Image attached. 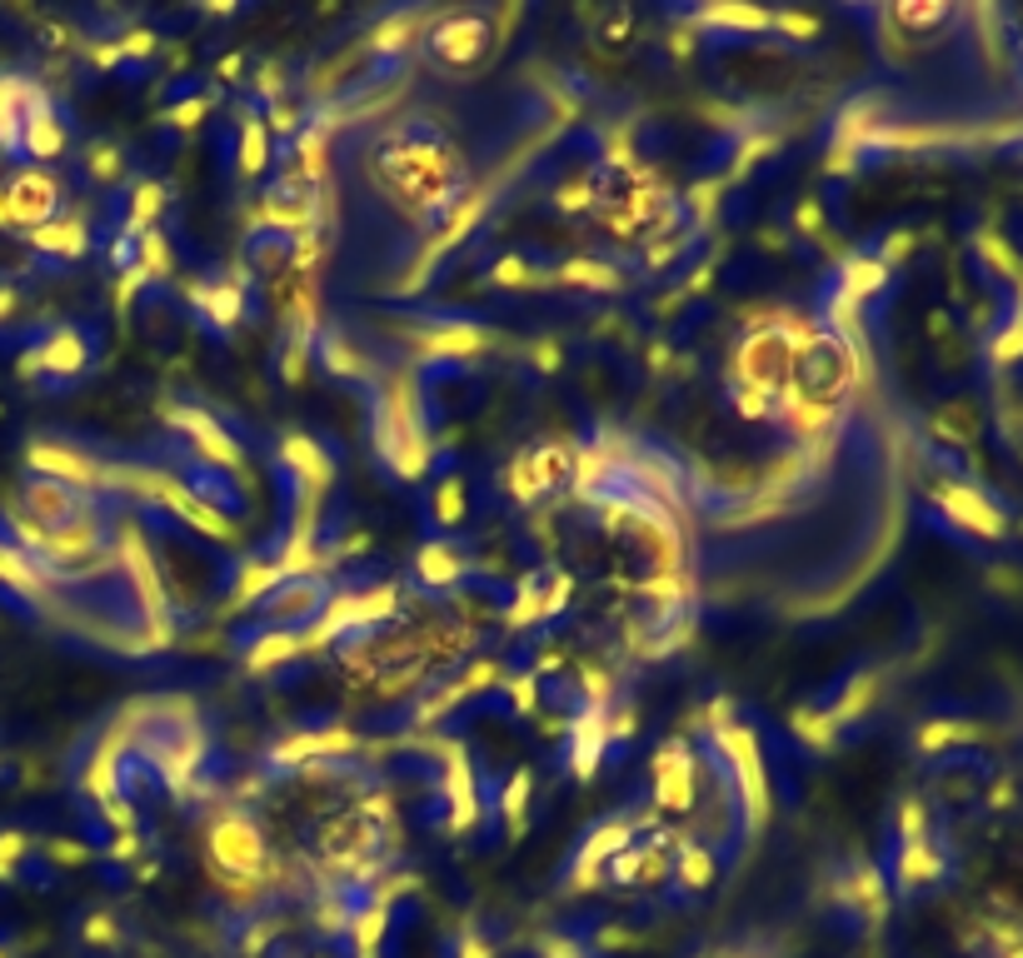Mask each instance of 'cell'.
Segmentation results:
<instances>
[{
	"instance_id": "11",
	"label": "cell",
	"mask_w": 1023,
	"mask_h": 958,
	"mask_svg": "<svg viewBox=\"0 0 1023 958\" xmlns=\"http://www.w3.org/2000/svg\"><path fill=\"white\" fill-rule=\"evenodd\" d=\"M21 150H25V155H35V160H55L65 150V125H61V115L51 110L45 90H31V100H25Z\"/></svg>"
},
{
	"instance_id": "6",
	"label": "cell",
	"mask_w": 1023,
	"mask_h": 958,
	"mask_svg": "<svg viewBox=\"0 0 1023 958\" xmlns=\"http://www.w3.org/2000/svg\"><path fill=\"white\" fill-rule=\"evenodd\" d=\"M211 854H215V864H221L225 874L255 878L260 874V864H265V838L245 814H221L211 824Z\"/></svg>"
},
{
	"instance_id": "1",
	"label": "cell",
	"mask_w": 1023,
	"mask_h": 958,
	"mask_svg": "<svg viewBox=\"0 0 1023 958\" xmlns=\"http://www.w3.org/2000/svg\"><path fill=\"white\" fill-rule=\"evenodd\" d=\"M380 185L410 215H450L464 200V165L430 125H400L380 150Z\"/></svg>"
},
{
	"instance_id": "29",
	"label": "cell",
	"mask_w": 1023,
	"mask_h": 958,
	"mask_svg": "<svg viewBox=\"0 0 1023 958\" xmlns=\"http://www.w3.org/2000/svg\"><path fill=\"white\" fill-rule=\"evenodd\" d=\"M530 794H534V774L530 768H514V778L500 794V814L510 824V834H524V818H530Z\"/></svg>"
},
{
	"instance_id": "8",
	"label": "cell",
	"mask_w": 1023,
	"mask_h": 958,
	"mask_svg": "<svg viewBox=\"0 0 1023 958\" xmlns=\"http://www.w3.org/2000/svg\"><path fill=\"white\" fill-rule=\"evenodd\" d=\"M494 335L474 319H444V325H430L415 335V355L420 359H474L480 349H490Z\"/></svg>"
},
{
	"instance_id": "32",
	"label": "cell",
	"mask_w": 1023,
	"mask_h": 958,
	"mask_svg": "<svg viewBox=\"0 0 1023 958\" xmlns=\"http://www.w3.org/2000/svg\"><path fill=\"white\" fill-rule=\"evenodd\" d=\"M320 359H325V369H330V375H350V379L370 375L365 355H360L355 345H345V335H325V339H320Z\"/></svg>"
},
{
	"instance_id": "53",
	"label": "cell",
	"mask_w": 1023,
	"mask_h": 958,
	"mask_svg": "<svg viewBox=\"0 0 1023 958\" xmlns=\"http://www.w3.org/2000/svg\"><path fill=\"white\" fill-rule=\"evenodd\" d=\"M530 355H534V369H550V375H554V369L564 365V349L554 345V339H534V349H530Z\"/></svg>"
},
{
	"instance_id": "7",
	"label": "cell",
	"mask_w": 1023,
	"mask_h": 958,
	"mask_svg": "<svg viewBox=\"0 0 1023 958\" xmlns=\"http://www.w3.org/2000/svg\"><path fill=\"white\" fill-rule=\"evenodd\" d=\"M6 210H11V225H45V220H55V210H61V185L51 180V170H21V175L11 180V190H6Z\"/></svg>"
},
{
	"instance_id": "17",
	"label": "cell",
	"mask_w": 1023,
	"mask_h": 958,
	"mask_svg": "<svg viewBox=\"0 0 1023 958\" xmlns=\"http://www.w3.org/2000/svg\"><path fill=\"white\" fill-rule=\"evenodd\" d=\"M350 748H355V734H350V728H325V734H290L285 744L270 748V764L295 768V764H310V758L350 754Z\"/></svg>"
},
{
	"instance_id": "49",
	"label": "cell",
	"mask_w": 1023,
	"mask_h": 958,
	"mask_svg": "<svg viewBox=\"0 0 1023 958\" xmlns=\"http://www.w3.org/2000/svg\"><path fill=\"white\" fill-rule=\"evenodd\" d=\"M570 594H574V579H570V574H554V589H550V584L540 589V599H544V619L564 614V604H570Z\"/></svg>"
},
{
	"instance_id": "27",
	"label": "cell",
	"mask_w": 1023,
	"mask_h": 958,
	"mask_svg": "<svg viewBox=\"0 0 1023 958\" xmlns=\"http://www.w3.org/2000/svg\"><path fill=\"white\" fill-rule=\"evenodd\" d=\"M430 514H434V524H444V529H454V524H464V519H470V489H464L460 475H444L440 485H434Z\"/></svg>"
},
{
	"instance_id": "24",
	"label": "cell",
	"mask_w": 1023,
	"mask_h": 958,
	"mask_svg": "<svg viewBox=\"0 0 1023 958\" xmlns=\"http://www.w3.org/2000/svg\"><path fill=\"white\" fill-rule=\"evenodd\" d=\"M295 654H305L300 629H270V634H260V639L250 644L245 664H250V674H265V669L285 664V659H295Z\"/></svg>"
},
{
	"instance_id": "26",
	"label": "cell",
	"mask_w": 1023,
	"mask_h": 958,
	"mask_svg": "<svg viewBox=\"0 0 1023 958\" xmlns=\"http://www.w3.org/2000/svg\"><path fill=\"white\" fill-rule=\"evenodd\" d=\"M420 30H424V10H405V16H390L370 30V45L380 50V55H400V50L415 45Z\"/></svg>"
},
{
	"instance_id": "15",
	"label": "cell",
	"mask_w": 1023,
	"mask_h": 958,
	"mask_svg": "<svg viewBox=\"0 0 1023 958\" xmlns=\"http://www.w3.org/2000/svg\"><path fill=\"white\" fill-rule=\"evenodd\" d=\"M604 748H610V728H604V709L584 704V714L570 724V774L590 778L600 768Z\"/></svg>"
},
{
	"instance_id": "48",
	"label": "cell",
	"mask_w": 1023,
	"mask_h": 958,
	"mask_svg": "<svg viewBox=\"0 0 1023 958\" xmlns=\"http://www.w3.org/2000/svg\"><path fill=\"white\" fill-rule=\"evenodd\" d=\"M155 30H125V40H115V50H121V60H145V55H155Z\"/></svg>"
},
{
	"instance_id": "47",
	"label": "cell",
	"mask_w": 1023,
	"mask_h": 958,
	"mask_svg": "<svg viewBox=\"0 0 1023 958\" xmlns=\"http://www.w3.org/2000/svg\"><path fill=\"white\" fill-rule=\"evenodd\" d=\"M774 30H784V35H794V40H814L819 35V20L804 16V10H784V16H774Z\"/></svg>"
},
{
	"instance_id": "33",
	"label": "cell",
	"mask_w": 1023,
	"mask_h": 958,
	"mask_svg": "<svg viewBox=\"0 0 1023 958\" xmlns=\"http://www.w3.org/2000/svg\"><path fill=\"white\" fill-rule=\"evenodd\" d=\"M714 874H719V864H714V854L704 844H679V878L689 888H704L714 884Z\"/></svg>"
},
{
	"instance_id": "35",
	"label": "cell",
	"mask_w": 1023,
	"mask_h": 958,
	"mask_svg": "<svg viewBox=\"0 0 1023 958\" xmlns=\"http://www.w3.org/2000/svg\"><path fill=\"white\" fill-rule=\"evenodd\" d=\"M534 619H544L540 579H520V594H514V604H510V614H504V624H510V629H524V624H534Z\"/></svg>"
},
{
	"instance_id": "28",
	"label": "cell",
	"mask_w": 1023,
	"mask_h": 958,
	"mask_svg": "<svg viewBox=\"0 0 1023 958\" xmlns=\"http://www.w3.org/2000/svg\"><path fill=\"white\" fill-rule=\"evenodd\" d=\"M161 210H165V185H161V180H141V185H135V195H131V220H125V230H131V235L155 230Z\"/></svg>"
},
{
	"instance_id": "10",
	"label": "cell",
	"mask_w": 1023,
	"mask_h": 958,
	"mask_svg": "<svg viewBox=\"0 0 1023 958\" xmlns=\"http://www.w3.org/2000/svg\"><path fill=\"white\" fill-rule=\"evenodd\" d=\"M630 844H634V818H610V824H600L590 834V844L580 848V858H574V888L600 884V864H610V858L624 854Z\"/></svg>"
},
{
	"instance_id": "12",
	"label": "cell",
	"mask_w": 1023,
	"mask_h": 958,
	"mask_svg": "<svg viewBox=\"0 0 1023 958\" xmlns=\"http://www.w3.org/2000/svg\"><path fill=\"white\" fill-rule=\"evenodd\" d=\"M171 419L185 429V435H191V445L201 449L205 459H215L221 469H245L241 445H235V439L221 429V419H211L205 409H171Z\"/></svg>"
},
{
	"instance_id": "36",
	"label": "cell",
	"mask_w": 1023,
	"mask_h": 958,
	"mask_svg": "<svg viewBox=\"0 0 1023 958\" xmlns=\"http://www.w3.org/2000/svg\"><path fill=\"white\" fill-rule=\"evenodd\" d=\"M141 269L145 279H161V275H171V245H165V235L161 230H145L141 235Z\"/></svg>"
},
{
	"instance_id": "40",
	"label": "cell",
	"mask_w": 1023,
	"mask_h": 958,
	"mask_svg": "<svg viewBox=\"0 0 1023 958\" xmlns=\"http://www.w3.org/2000/svg\"><path fill=\"white\" fill-rule=\"evenodd\" d=\"M734 409L744 419H774V395H764L754 385H734Z\"/></svg>"
},
{
	"instance_id": "39",
	"label": "cell",
	"mask_w": 1023,
	"mask_h": 958,
	"mask_svg": "<svg viewBox=\"0 0 1023 958\" xmlns=\"http://www.w3.org/2000/svg\"><path fill=\"white\" fill-rule=\"evenodd\" d=\"M789 724H794V734H804L809 744H819V748L833 738V718L829 714H814V709H794Z\"/></svg>"
},
{
	"instance_id": "34",
	"label": "cell",
	"mask_w": 1023,
	"mask_h": 958,
	"mask_svg": "<svg viewBox=\"0 0 1023 958\" xmlns=\"http://www.w3.org/2000/svg\"><path fill=\"white\" fill-rule=\"evenodd\" d=\"M490 279H494L500 289H534V285H544L550 275H540V269H534L530 259H520V255H504L500 265L490 269Z\"/></svg>"
},
{
	"instance_id": "38",
	"label": "cell",
	"mask_w": 1023,
	"mask_h": 958,
	"mask_svg": "<svg viewBox=\"0 0 1023 958\" xmlns=\"http://www.w3.org/2000/svg\"><path fill=\"white\" fill-rule=\"evenodd\" d=\"M504 489H510V499H520V505H534L540 499V485H534V475H530V455H514L510 459V469H504Z\"/></svg>"
},
{
	"instance_id": "51",
	"label": "cell",
	"mask_w": 1023,
	"mask_h": 958,
	"mask_svg": "<svg viewBox=\"0 0 1023 958\" xmlns=\"http://www.w3.org/2000/svg\"><path fill=\"white\" fill-rule=\"evenodd\" d=\"M610 878L614 884H634V878H640V848H624V854H614L610 858Z\"/></svg>"
},
{
	"instance_id": "58",
	"label": "cell",
	"mask_w": 1023,
	"mask_h": 958,
	"mask_svg": "<svg viewBox=\"0 0 1023 958\" xmlns=\"http://www.w3.org/2000/svg\"><path fill=\"white\" fill-rule=\"evenodd\" d=\"M135 848H141V834H135V828H131V834H121V838H115V848H111V854H115V858H135Z\"/></svg>"
},
{
	"instance_id": "55",
	"label": "cell",
	"mask_w": 1023,
	"mask_h": 958,
	"mask_svg": "<svg viewBox=\"0 0 1023 958\" xmlns=\"http://www.w3.org/2000/svg\"><path fill=\"white\" fill-rule=\"evenodd\" d=\"M774 145H779L774 135H754V140H744V145H739V170H744V165H754L759 155H769Z\"/></svg>"
},
{
	"instance_id": "18",
	"label": "cell",
	"mask_w": 1023,
	"mask_h": 958,
	"mask_svg": "<svg viewBox=\"0 0 1023 958\" xmlns=\"http://www.w3.org/2000/svg\"><path fill=\"white\" fill-rule=\"evenodd\" d=\"M280 459L295 469V479H300V485L315 489V495H325V489H330L335 459L325 455V449L315 445L310 435H285V439H280Z\"/></svg>"
},
{
	"instance_id": "25",
	"label": "cell",
	"mask_w": 1023,
	"mask_h": 958,
	"mask_svg": "<svg viewBox=\"0 0 1023 958\" xmlns=\"http://www.w3.org/2000/svg\"><path fill=\"white\" fill-rule=\"evenodd\" d=\"M694 26H709V30H769L774 26V16L769 10H759V6H704V10H694Z\"/></svg>"
},
{
	"instance_id": "41",
	"label": "cell",
	"mask_w": 1023,
	"mask_h": 958,
	"mask_svg": "<svg viewBox=\"0 0 1023 958\" xmlns=\"http://www.w3.org/2000/svg\"><path fill=\"white\" fill-rule=\"evenodd\" d=\"M91 175L101 180V185H115V180L125 175V160L115 145H91Z\"/></svg>"
},
{
	"instance_id": "3",
	"label": "cell",
	"mask_w": 1023,
	"mask_h": 958,
	"mask_svg": "<svg viewBox=\"0 0 1023 958\" xmlns=\"http://www.w3.org/2000/svg\"><path fill=\"white\" fill-rule=\"evenodd\" d=\"M714 748L724 754L734 774V788H739V808H744V828L759 834L769 824V768H764V754H759V738H754L749 724H724L714 734Z\"/></svg>"
},
{
	"instance_id": "57",
	"label": "cell",
	"mask_w": 1023,
	"mask_h": 958,
	"mask_svg": "<svg viewBox=\"0 0 1023 958\" xmlns=\"http://www.w3.org/2000/svg\"><path fill=\"white\" fill-rule=\"evenodd\" d=\"M265 130H295V105H275L270 110V125Z\"/></svg>"
},
{
	"instance_id": "56",
	"label": "cell",
	"mask_w": 1023,
	"mask_h": 958,
	"mask_svg": "<svg viewBox=\"0 0 1023 958\" xmlns=\"http://www.w3.org/2000/svg\"><path fill=\"white\" fill-rule=\"evenodd\" d=\"M794 225H799L804 235H814V230H819V200L804 195V205H799V215H794Z\"/></svg>"
},
{
	"instance_id": "31",
	"label": "cell",
	"mask_w": 1023,
	"mask_h": 958,
	"mask_svg": "<svg viewBox=\"0 0 1023 958\" xmlns=\"http://www.w3.org/2000/svg\"><path fill=\"white\" fill-rule=\"evenodd\" d=\"M839 289H843L849 299H859V305H863V299H869L873 289H883V259L853 255L849 265H843V285H839Z\"/></svg>"
},
{
	"instance_id": "37",
	"label": "cell",
	"mask_w": 1023,
	"mask_h": 958,
	"mask_svg": "<svg viewBox=\"0 0 1023 958\" xmlns=\"http://www.w3.org/2000/svg\"><path fill=\"white\" fill-rule=\"evenodd\" d=\"M500 674H504V669L494 664V659H474V664L464 669L460 679H454V694H460V699H470V694H484V689H494V684H500Z\"/></svg>"
},
{
	"instance_id": "44",
	"label": "cell",
	"mask_w": 1023,
	"mask_h": 958,
	"mask_svg": "<svg viewBox=\"0 0 1023 958\" xmlns=\"http://www.w3.org/2000/svg\"><path fill=\"white\" fill-rule=\"evenodd\" d=\"M305 355H310V335H300V329H295L290 349H285V365H280L285 385H305Z\"/></svg>"
},
{
	"instance_id": "45",
	"label": "cell",
	"mask_w": 1023,
	"mask_h": 958,
	"mask_svg": "<svg viewBox=\"0 0 1023 958\" xmlns=\"http://www.w3.org/2000/svg\"><path fill=\"white\" fill-rule=\"evenodd\" d=\"M504 684H510L514 709H520V714H534V704H540V674H510Z\"/></svg>"
},
{
	"instance_id": "21",
	"label": "cell",
	"mask_w": 1023,
	"mask_h": 958,
	"mask_svg": "<svg viewBox=\"0 0 1023 958\" xmlns=\"http://www.w3.org/2000/svg\"><path fill=\"white\" fill-rule=\"evenodd\" d=\"M31 245L51 249V255H65V259H81L85 249H91V230H85V220L55 215V220H45V225L31 230Z\"/></svg>"
},
{
	"instance_id": "46",
	"label": "cell",
	"mask_w": 1023,
	"mask_h": 958,
	"mask_svg": "<svg viewBox=\"0 0 1023 958\" xmlns=\"http://www.w3.org/2000/svg\"><path fill=\"white\" fill-rule=\"evenodd\" d=\"M604 728H610V744H614V738H634V734H640V709H634V704L604 709Z\"/></svg>"
},
{
	"instance_id": "52",
	"label": "cell",
	"mask_w": 1023,
	"mask_h": 958,
	"mask_svg": "<svg viewBox=\"0 0 1023 958\" xmlns=\"http://www.w3.org/2000/svg\"><path fill=\"white\" fill-rule=\"evenodd\" d=\"M624 30H634V16H630V6H614L610 20H604V30H600V40H610V45H624Z\"/></svg>"
},
{
	"instance_id": "30",
	"label": "cell",
	"mask_w": 1023,
	"mask_h": 958,
	"mask_svg": "<svg viewBox=\"0 0 1023 958\" xmlns=\"http://www.w3.org/2000/svg\"><path fill=\"white\" fill-rule=\"evenodd\" d=\"M265 165H270V130H265V120L245 115L241 120V170L245 175H260Z\"/></svg>"
},
{
	"instance_id": "5",
	"label": "cell",
	"mask_w": 1023,
	"mask_h": 958,
	"mask_svg": "<svg viewBox=\"0 0 1023 958\" xmlns=\"http://www.w3.org/2000/svg\"><path fill=\"white\" fill-rule=\"evenodd\" d=\"M490 40H494L490 20L464 10V16H444V20H434L430 26V55L440 60L444 70H470V65H480L484 60Z\"/></svg>"
},
{
	"instance_id": "43",
	"label": "cell",
	"mask_w": 1023,
	"mask_h": 958,
	"mask_svg": "<svg viewBox=\"0 0 1023 958\" xmlns=\"http://www.w3.org/2000/svg\"><path fill=\"white\" fill-rule=\"evenodd\" d=\"M594 205V185L590 180H570V185L554 190V210H564V215H574V210H590Z\"/></svg>"
},
{
	"instance_id": "14",
	"label": "cell",
	"mask_w": 1023,
	"mask_h": 958,
	"mask_svg": "<svg viewBox=\"0 0 1023 958\" xmlns=\"http://www.w3.org/2000/svg\"><path fill=\"white\" fill-rule=\"evenodd\" d=\"M35 469H41V479H61V485H71V489H95V485H105L101 479V465H91L85 455H75V449H65V445H35L31 455Z\"/></svg>"
},
{
	"instance_id": "2",
	"label": "cell",
	"mask_w": 1023,
	"mask_h": 958,
	"mask_svg": "<svg viewBox=\"0 0 1023 958\" xmlns=\"http://www.w3.org/2000/svg\"><path fill=\"white\" fill-rule=\"evenodd\" d=\"M849 385H853L849 339L833 335V329L809 325L804 329V339L794 345V369H789V379H784L779 395L799 399V405H814V409H829L833 415V405L849 395Z\"/></svg>"
},
{
	"instance_id": "4",
	"label": "cell",
	"mask_w": 1023,
	"mask_h": 958,
	"mask_svg": "<svg viewBox=\"0 0 1023 958\" xmlns=\"http://www.w3.org/2000/svg\"><path fill=\"white\" fill-rule=\"evenodd\" d=\"M649 774H654V808H664V814H689L694 798H699V764H694L684 738L659 744Z\"/></svg>"
},
{
	"instance_id": "20",
	"label": "cell",
	"mask_w": 1023,
	"mask_h": 958,
	"mask_svg": "<svg viewBox=\"0 0 1023 958\" xmlns=\"http://www.w3.org/2000/svg\"><path fill=\"white\" fill-rule=\"evenodd\" d=\"M524 455H530V475H534V485H540V495H554V489L574 485V445L544 439V445L524 449Z\"/></svg>"
},
{
	"instance_id": "50",
	"label": "cell",
	"mask_w": 1023,
	"mask_h": 958,
	"mask_svg": "<svg viewBox=\"0 0 1023 958\" xmlns=\"http://www.w3.org/2000/svg\"><path fill=\"white\" fill-rule=\"evenodd\" d=\"M205 110H211V100L205 95H191V100H181V105H171V125H181V130H195L205 120Z\"/></svg>"
},
{
	"instance_id": "23",
	"label": "cell",
	"mask_w": 1023,
	"mask_h": 958,
	"mask_svg": "<svg viewBox=\"0 0 1023 958\" xmlns=\"http://www.w3.org/2000/svg\"><path fill=\"white\" fill-rule=\"evenodd\" d=\"M195 305L205 309V319H211L215 329H231V325H241V315H245V289L231 285V279H221V285H211V289H195Z\"/></svg>"
},
{
	"instance_id": "16",
	"label": "cell",
	"mask_w": 1023,
	"mask_h": 958,
	"mask_svg": "<svg viewBox=\"0 0 1023 958\" xmlns=\"http://www.w3.org/2000/svg\"><path fill=\"white\" fill-rule=\"evenodd\" d=\"M91 365V339L81 335V329H55L51 339H45L41 349H35L31 359H25V375H31V369H51V375H81V369Z\"/></svg>"
},
{
	"instance_id": "19",
	"label": "cell",
	"mask_w": 1023,
	"mask_h": 958,
	"mask_svg": "<svg viewBox=\"0 0 1023 958\" xmlns=\"http://www.w3.org/2000/svg\"><path fill=\"white\" fill-rule=\"evenodd\" d=\"M415 569H420V579L430 589H454L464 574H470V559H464V549H454L450 539H430V544H420V554H415Z\"/></svg>"
},
{
	"instance_id": "13",
	"label": "cell",
	"mask_w": 1023,
	"mask_h": 958,
	"mask_svg": "<svg viewBox=\"0 0 1023 958\" xmlns=\"http://www.w3.org/2000/svg\"><path fill=\"white\" fill-rule=\"evenodd\" d=\"M444 754V794H450V828H474L480 818V788H474V774H470V758H464L460 744H440Z\"/></svg>"
},
{
	"instance_id": "22",
	"label": "cell",
	"mask_w": 1023,
	"mask_h": 958,
	"mask_svg": "<svg viewBox=\"0 0 1023 958\" xmlns=\"http://www.w3.org/2000/svg\"><path fill=\"white\" fill-rule=\"evenodd\" d=\"M560 285H574V289H590V295H614V289H624V275L614 265H604V259H590V255H574L560 265Z\"/></svg>"
},
{
	"instance_id": "42",
	"label": "cell",
	"mask_w": 1023,
	"mask_h": 958,
	"mask_svg": "<svg viewBox=\"0 0 1023 958\" xmlns=\"http://www.w3.org/2000/svg\"><path fill=\"white\" fill-rule=\"evenodd\" d=\"M869 699H873V679L863 674V679H853V684H849V694H843L839 704H833V714H829V718H839V724H849V718L859 714V709L869 704Z\"/></svg>"
},
{
	"instance_id": "54",
	"label": "cell",
	"mask_w": 1023,
	"mask_h": 958,
	"mask_svg": "<svg viewBox=\"0 0 1023 958\" xmlns=\"http://www.w3.org/2000/svg\"><path fill=\"white\" fill-rule=\"evenodd\" d=\"M255 90H260L265 100H275L285 90V70L280 65H260V70H255Z\"/></svg>"
},
{
	"instance_id": "9",
	"label": "cell",
	"mask_w": 1023,
	"mask_h": 958,
	"mask_svg": "<svg viewBox=\"0 0 1023 958\" xmlns=\"http://www.w3.org/2000/svg\"><path fill=\"white\" fill-rule=\"evenodd\" d=\"M325 584L320 579H280V584L265 594L275 629H310V619L325 614Z\"/></svg>"
},
{
	"instance_id": "59",
	"label": "cell",
	"mask_w": 1023,
	"mask_h": 958,
	"mask_svg": "<svg viewBox=\"0 0 1023 958\" xmlns=\"http://www.w3.org/2000/svg\"><path fill=\"white\" fill-rule=\"evenodd\" d=\"M215 75H221V80H235V75H241V55H225L221 65H215Z\"/></svg>"
}]
</instances>
